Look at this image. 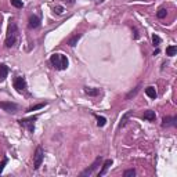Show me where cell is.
I'll return each mask as SVG.
<instances>
[{
  "mask_svg": "<svg viewBox=\"0 0 177 177\" xmlns=\"http://www.w3.org/2000/svg\"><path fill=\"white\" fill-rule=\"evenodd\" d=\"M18 26L14 21H10L8 24V29H7V37H6V47H13L15 44L17 39H18Z\"/></svg>",
  "mask_w": 177,
  "mask_h": 177,
  "instance_id": "cell-1",
  "label": "cell"
},
{
  "mask_svg": "<svg viewBox=\"0 0 177 177\" xmlns=\"http://www.w3.org/2000/svg\"><path fill=\"white\" fill-rule=\"evenodd\" d=\"M50 62L53 64V66H54L55 69H58V71H64V69L68 68L69 61L64 54H58V53H55V54H53L51 57H50Z\"/></svg>",
  "mask_w": 177,
  "mask_h": 177,
  "instance_id": "cell-2",
  "label": "cell"
},
{
  "mask_svg": "<svg viewBox=\"0 0 177 177\" xmlns=\"http://www.w3.org/2000/svg\"><path fill=\"white\" fill-rule=\"evenodd\" d=\"M43 158H44L43 148H41V147H37V148H36L35 155H33V169H35V170H37V169L41 166Z\"/></svg>",
  "mask_w": 177,
  "mask_h": 177,
  "instance_id": "cell-3",
  "label": "cell"
},
{
  "mask_svg": "<svg viewBox=\"0 0 177 177\" xmlns=\"http://www.w3.org/2000/svg\"><path fill=\"white\" fill-rule=\"evenodd\" d=\"M36 119H37V116H32V118L21 119V120H19V124H21L22 127H25V129H26L29 133H33V132H35V122H36Z\"/></svg>",
  "mask_w": 177,
  "mask_h": 177,
  "instance_id": "cell-4",
  "label": "cell"
},
{
  "mask_svg": "<svg viewBox=\"0 0 177 177\" xmlns=\"http://www.w3.org/2000/svg\"><path fill=\"white\" fill-rule=\"evenodd\" d=\"M26 80H25V77L22 76H17L15 79H14V88H15L18 93H24L25 90H26Z\"/></svg>",
  "mask_w": 177,
  "mask_h": 177,
  "instance_id": "cell-5",
  "label": "cell"
},
{
  "mask_svg": "<svg viewBox=\"0 0 177 177\" xmlns=\"http://www.w3.org/2000/svg\"><path fill=\"white\" fill-rule=\"evenodd\" d=\"M0 108L8 113H15L17 109H18V105L11 101H0Z\"/></svg>",
  "mask_w": 177,
  "mask_h": 177,
  "instance_id": "cell-6",
  "label": "cell"
},
{
  "mask_svg": "<svg viewBox=\"0 0 177 177\" xmlns=\"http://www.w3.org/2000/svg\"><path fill=\"white\" fill-rule=\"evenodd\" d=\"M101 162H102V158H101V156H98L96 160H94L93 163H91L90 167H87L86 170H83V171H82V176H90V174H93V173H94V170H96V169L100 165H101Z\"/></svg>",
  "mask_w": 177,
  "mask_h": 177,
  "instance_id": "cell-7",
  "label": "cell"
},
{
  "mask_svg": "<svg viewBox=\"0 0 177 177\" xmlns=\"http://www.w3.org/2000/svg\"><path fill=\"white\" fill-rule=\"evenodd\" d=\"M162 126L167 127V126H177V118L176 116H165L162 120Z\"/></svg>",
  "mask_w": 177,
  "mask_h": 177,
  "instance_id": "cell-8",
  "label": "cell"
},
{
  "mask_svg": "<svg viewBox=\"0 0 177 177\" xmlns=\"http://www.w3.org/2000/svg\"><path fill=\"white\" fill-rule=\"evenodd\" d=\"M40 26V18H39L37 15H32L29 18V28H32V29H36V28Z\"/></svg>",
  "mask_w": 177,
  "mask_h": 177,
  "instance_id": "cell-9",
  "label": "cell"
},
{
  "mask_svg": "<svg viewBox=\"0 0 177 177\" xmlns=\"http://www.w3.org/2000/svg\"><path fill=\"white\" fill-rule=\"evenodd\" d=\"M111 166H112V159H107L104 163H102V169L98 171V176H100V177L104 176V174L107 173V170L111 167Z\"/></svg>",
  "mask_w": 177,
  "mask_h": 177,
  "instance_id": "cell-10",
  "label": "cell"
},
{
  "mask_svg": "<svg viewBox=\"0 0 177 177\" xmlns=\"http://www.w3.org/2000/svg\"><path fill=\"white\" fill-rule=\"evenodd\" d=\"M143 119H145V120H149V122H154L155 119H156V113H155V111H145L143 115Z\"/></svg>",
  "mask_w": 177,
  "mask_h": 177,
  "instance_id": "cell-11",
  "label": "cell"
},
{
  "mask_svg": "<svg viewBox=\"0 0 177 177\" xmlns=\"http://www.w3.org/2000/svg\"><path fill=\"white\" fill-rule=\"evenodd\" d=\"M8 72H10V69H8L7 65H4V64H0V80H4L6 77H7Z\"/></svg>",
  "mask_w": 177,
  "mask_h": 177,
  "instance_id": "cell-12",
  "label": "cell"
},
{
  "mask_svg": "<svg viewBox=\"0 0 177 177\" xmlns=\"http://www.w3.org/2000/svg\"><path fill=\"white\" fill-rule=\"evenodd\" d=\"M82 37V33H76V35H73L71 39L68 40V46L69 47H75L77 44V41H79V39Z\"/></svg>",
  "mask_w": 177,
  "mask_h": 177,
  "instance_id": "cell-13",
  "label": "cell"
},
{
  "mask_svg": "<svg viewBox=\"0 0 177 177\" xmlns=\"http://www.w3.org/2000/svg\"><path fill=\"white\" fill-rule=\"evenodd\" d=\"M145 94L149 97V98H152V100H155L156 98V90H155V87H152V86H148V87L145 88Z\"/></svg>",
  "mask_w": 177,
  "mask_h": 177,
  "instance_id": "cell-14",
  "label": "cell"
},
{
  "mask_svg": "<svg viewBox=\"0 0 177 177\" xmlns=\"http://www.w3.org/2000/svg\"><path fill=\"white\" fill-rule=\"evenodd\" d=\"M133 115V111H127L126 113H124L123 116H122V119H120V123H119V127H123L124 124H126V122H127V119L130 118V116Z\"/></svg>",
  "mask_w": 177,
  "mask_h": 177,
  "instance_id": "cell-15",
  "label": "cell"
},
{
  "mask_svg": "<svg viewBox=\"0 0 177 177\" xmlns=\"http://www.w3.org/2000/svg\"><path fill=\"white\" fill-rule=\"evenodd\" d=\"M85 93L88 94V96L96 97V96H98V94H100V90H98V88H93V87H85Z\"/></svg>",
  "mask_w": 177,
  "mask_h": 177,
  "instance_id": "cell-16",
  "label": "cell"
},
{
  "mask_svg": "<svg viewBox=\"0 0 177 177\" xmlns=\"http://www.w3.org/2000/svg\"><path fill=\"white\" fill-rule=\"evenodd\" d=\"M177 53V46H169L166 47V55H169V57H173V55H176Z\"/></svg>",
  "mask_w": 177,
  "mask_h": 177,
  "instance_id": "cell-17",
  "label": "cell"
},
{
  "mask_svg": "<svg viewBox=\"0 0 177 177\" xmlns=\"http://www.w3.org/2000/svg\"><path fill=\"white\" fill-rule=\"evenodd\" d=\"M96 119H97V126L98 127H104L107 124V118H104V116L96 115Z\"/></svg>",
  "mask_w": 177,
  "mask_h": 177,
  "instance_id": "cell-18",
  "label": "cell"
},
{
  "mask_svg": "<svg viewBox=\"0 0 177 177\" xmlns=\"http://www.w3.org/2000/svg\"><path fill=\"white\" fill-rule=\"evenodd\" d=\"M140 87H141V86L138 85L137 87L134 88V90H132V91H130V93L126 96V100H132V97H136V96H137V93H138V91H140Z\"/></svg>",
  "mask_w": 177,
  "mask_h": 177,
  "instance_id": "cell-19",
  "label": "cell"
},
{
  "mask_svg": "<svg viewBox=\"0 0 177 177\" xmlns=\"http://www.w3.org/2000/svg\"><path fill=\"white\" fill-rule=\"evenodd\" d=\"M46 107V102H41V104H37V105H33L28 109V112H32V111H37V109H41V108Z\"/></svg>",
  "mask_w": 177,
  "mask_h": 177,
  "instance_id": "cell-20",
  "label": "cell"
},
{
  "mask_svg": "<svg viewBox=\"0 0 177 177\" xmlns=\"http://www.w3.org/2000/svg\"><path fill=\"white\" fill-rule=\"evenodd\" d=\"M166 14H167L166 8H159V10H158V13H156V17L162 19V18H165V17H166Z\"/></svg>",
  "mask_w": 177,
  "mask_h": 177,
  "instance_id": "cell-21",
  "label": "cell"
},
{
  "mask_svg": "<svg viewBox=\"0 0 177 177\" xmlns=\"http://www.w3.org/2000/svg\"><path fill=\"white\" fill-rule=\"evenodd\" d=\"M11 4H13L14 7H17V8H22V7H24V3H22V0H11Z\"/></svg>",
  "mask_w": 177,
  "mask_h": 177,
  "instance_id": "cell-22",
  "label": "cell"
},
{
  "mask_svg": "<svg viewBox=\"0 0 177 177\" xmlns=\"http://www.w3.org/2000/svg\"><path fill=\"white\" fill-rule=\"evenodd\" d=\"M123 176L124 177H133V176H136V170H134V169H129V170H126L123 173Z\"/></svg>",
  "mask_w": 177,
  "mask_h": 177,
  "instance_id": "cell-23",
  "label": "cell"
},
{
  "mask_svg": "<svg viewBox=\"0 0 177 177\" xmlns=\"http://www.w3.org/2000/svg\"><path fill=\"white\" fill-rule=\"evenodd\" d=\"M152 43H154V46H158V44L160 43V37L158 35H154L152 36Z\"/></svg>",
  "mask_w": 177,
  "mask_h": 177,
  "instance_id": "cell-24",
  "label": "cell"
},
{
  "mask_svg": "<svg viewBox=\"0 0 177 177\" xmlns=\"http://www.w3.org/2000/svg\"><path fill=\"white\" fill-rule=\"evenodd\" d=\"M54 11L57 14H62L64 13V7H61V6H55L54 7Z\"/></svg>",
  "mask_w": 177,
  "mask_h": 177,
  "instance_id": "cell-25",
  "label": "cell"
},
{
  "mask_svg": "<svg viewBox=\"0 0 177 177\" xmlns=\"http://www.w3.org/2000/svg\"><path fill=\"white\" fill-rule=\"evenodd\" d=\"M7 165V158H4V159H3V162L0 163V173H2L3 171V169H4V166Z\"/></svg>",
  "mask_w": 177,
  "mask_h": 177,
  "instance_id": "cell-26",
  "label": "cell"
}]
</instances>
